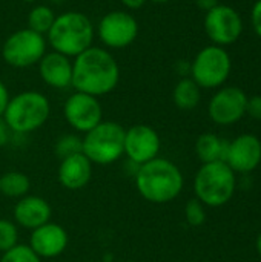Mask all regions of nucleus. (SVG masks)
Returning <instances> with one entry per match:
<instances>
[{"mask_svg": "<svg viewBox=\"0 0 261 262\" xmlns=\"http://www.w3.org/2000/svg\"><path fill=\"white\" fill-rule=\"evenodd\" d=\"M197 200L211 207L225 206L235 192V173L225 161L206 163L195 175Z\"/></svg>", "mask_w": 261, "mask_h": 262, "instance_id": "5", "label": "nucleus"}, {"mask_svg": "<svg viewBox=\"0 0 261 262\" xmlns=\"http://www.w3.org/2000/svg\"><path fill=\"white\" fill-rule=\"evenodd\" d=\"M66 121L80 132H89L98 123H102L103 111L97 97L74 92L65 103L63 107Z\"/></svg>", "mask_w": 261, "mask_h": 262, "instance_id": "11", "label": "nucleus"}, {"mask_svg": "<svg viewBox=\"0 0 261 262\" xmlns=\"http://www.w3.org/2000/svg\"><path fill=\"white\" fill-rule=\"evenodd\" d=\"M229 143L214 134H203L198 137L195 150L198 158L206 164V163H214V161H225L226 160V152H228Z\"/></svg>", "mask_w": 261, "mask_h": 262, "instance_id": "19", "label": "nucleus"}, {"mask_svg": "<svg viewBox=\"0 0 261 262\" xmlns=\"http://www.w3.org/2000/svg\"><path fill=\"white\" fill-rule=\"evenodd\" d=\"M23 2H26V3H34L35 0H23Z\"/></svg>", "mask_w": 261, "mask_h": 262, "instance_id": "36", "label": "nucleus"}, {"mask_svg": "<svg viewBox=\"0 0 261 262\" xmlns=\"http://www.w3.org/2000/svg\"><path fill=\"white\" fill-rule=\"evenodd\" d=\"M54 20V11L48 5H35L28 14V28L42 35H46Z\"/></svg>", "mask_w": 261, "mask_h": 262, "instance_id": "21", "label": "nucleus"}, {"mask_svg": "<svg viewBox=\"0 0 261 262\" xmlns=\"http://www.w3.org/2000/svg\"><path fill=\"white\" fill-rule=\"evenodd\" d=\"M197 6L203 11H211L212 8H215L218 5V0H195Z\"/></svg>", "mask_w": 261, "mask_h": 262, "instance_id": "31", "label": "nucleus"}, {"mask_svg": "<svg viewBox=\"0 0 261 262\" xmlns=\"http://www.w3.org/2000/svg\"><path fill=\"white\" fill-rule=\"evenodd\" d=\"M185 213H186L188 224L192 226V227L202 226L205 223V220H206V213H205L203 203L198 201V200H189V203L186 204Z\"/></svg>", "mask_w": 261, "mask_h": 262, "instance_id": "26", "label": "nucleus"}, {"mask_svg": "<svg viewBox=\"0 0 261 262\" xmlns=\"http://www.w3.org/2000/svg\"><path fill=\"white\" fill-rule=\"evenodd\" d=\"M246 103L248 97L240 88H223L209 101V117L222 126L234 124L246 114Z\"/></svg>", "mask_w": 261, "mask_h": 262, "instance_id": "12", "label": "nucleus"}, {"mask_svg": "<svg viewBox=\"0 0 261 262\" xmlns=\"http://www.w3.org/2000/svg\"><path fill=\"white\" fill-rule=\"evenodd\" d=\"M120 81V68L114 55L91 46L72 60V84L77 92L100 97L112 92Z\"/></svg>", "mask_w": 261, "mask_h": 262, "instance_id": "1", "label": "nucleus"}, {"mask_svg": "<svg viewBox=\"0 0 261 262\" xmlns=\"http://www.w3.org/2000/svg\"><path fill=\"white\" fill-rule=\"evenodd\" d=\"M151 2H154V3H168L171 0H151Z\"/></svg>", "mask_w": 261, "mask_h": 262, "instance_id": "34", "label": "nucleus"}, {"mask_svg": "<svg viewBox=\"0 0 261 262\" xmlns=\"http://www.w3.org/2000/svg\"><path fill=\"white\" fill-rule=\"evenodd\" d=\"M231 57L222 46L211 45L203 48L191 64V78L205 89L222 86L231 74Z\"/></svg>", "mask_w": 261, "mask_h": 262, "instance_id": "8", "label": "nucleus"}, {"mask_svg": "<svg viewBox=\"0 0 261 262\" xmlns=\"http://www.w3.org/2000/svg\"><path fill=\"white\" fill-rule=\"evenodd\" d=\"M261 161V143L255 135L245 134L229 143L225 163L234 172H251Z\"/></svg>", "mask_w": 261, "mask_h": 262, "instance_id": "14", "label": "nucleus"}, {"mask_svg": "<svg viewBox=\"0 0 261 262\" xmlns=\"http://www.w3.org/2000/svg\"><path fill=\"white\" fill-rule=\"evenodd\" d=\"M46 37L29 29H18L8 35L2 45V58L12 68H29L37 64L46 54Z\"/></svg>", "mask_w": 261, "mask_h": 262, "instance_id": "7", "label": "nucleus"}, {"mask_svg": "<svg viewBox=\"0 0 261 262\" xmlns=\"http://www.w3.org/2000/svg\"><path fill=\"white\" fill-rule=\"evenodd\" d=\"M55 152L62 160L68 158L71 155L80 154L82 152V140L75 135H65L57 141Z\"/></svg>", "mask_w": 261, "mask_h": 262, "instance_id": "24", "label": "nucleus"}, {"mask_svg": "<svg viewBox=\"0 0 261 262\" xmlns=\"http://www.w3.org/2000/svg\"><path fill=\"white\" fill-rule=\"evenodd\" d=\"M38 64L42 80L55 89H66L72 84V60L60 52H46Z\"/></svg>", "mask_w": 261, "mask_h": 262, "instance_id": "15", "label": "nucleus"}, {"mask_svg": "<svg viewBox=\"0 0 261 262\" xmlns=\"http://www.w3.org/2000/svg\"><path fill=\"white\" fill-rule=\"evenodd\" d=\"M251 21L254 26V31L257 32V35L261 37V0L255 2L252 12H251Z\"/></svg>", "mask_w": 261, "mask_h": 262, "instance_id": "28", "label": "nucleus"}, {"mask_svg": "<svg viewBox=\"0 0 261 262\" xmlns=\"http://www.w3.org/2000/svg\"><path fill=\"white\" fill-rule=\"evenodd\" d=\"M9 126L6 124L5 118L0 117V146H5L9 140Z\"/></svg>", "mask_w": 261, "mask_h": 262, "instance_id": "30", "label": "nucleus"}, {"mask_svg": "<svg viewBox=\"0 0 261 262\" xmlns=\"http://www.w3.org/2000/svg\"><path fill=\"white\" fill-rule=\"evenodd\" d=\"M14 218L20 226L26 229H37L49 223L51 207L43 198L25 196L17 203L14 209Z\"/></svg>", "mask_w": 261, "mask_h": 262, "instance_id": "18", "label": "nucleus"}, {"mask_svg": "<svg viewBox=\"0 0 261 262\" xmlns=\"http://www.w3.org/2000/svg\"><path fill=\"white\" fill-rule=\"evenodd\" d=\"M160 150L158 134L146 124H137L125 132V154L135 164H145L154 158Z\"/></svg>", "mask_w": 261, "mask_h": 262, "instance_id": "13", "label": "nucleus"}, {"mask_svg": "<svg viewBox=\"0 0 261 262\" xmlns=\"http://www.w3.org/2000/svg\"><path fill=\"white\" fill-rule=\"evenodd\" d=\"M51 2H54V3H62L63 0H51Z\"/></svg>", "mask_w": 261, "mask_h": 262, "instance_id": "35", "label": "nucleus"}, {"mask_svg": "<svg viewBox=\"0 0 261 262\" xmlns=\"http://www.w3.org/2000/svg\"><path fill=\"white\" fill-rule=\"evenodd\" d=\"M8 103H9V92H8V89H6L5 83L0 80V117H3Z\"/></svg>", "mask_w": 261, "mask_h": 262, "instance_id": "29", "label": "nucleus"}, {"mask_svg": "<svg viewBox=\"0 0 261 262\" xmlns=\"http://www.w3.org/2000/svg\"><path fill=\"white\" fill-rule=\"evenodd\" d=\"M17 246V229L8 220H0V252H8Z\"/></svg>", "mask_w": 261, "mask_h": 262, "instance_id": "25", "label": "nucleus"}, {"mask_svg": "<svg viewBox=\"0 0 261 262\" xmlns=\"http://www.w3.org/2000/svg\"><path fill=\"white\" fill-rule=\"evenodd\" d=\"M0 262H40V258L28 246H14L5 252Z\"/></svg>", "mask_w": 261, "mask_h": 262, "instance_id": "23", "label": "nucleus"}, {"mask_svg": "<svg viewBox=\"0 0 261 262\" xmlns=\"http://www.w3.org/2000/svg\"><path fill=\"white\" fill-rule=\"evenodd\" d=\"M94 35V25L86 14L68 11L55 15V20L46 34V41L51 45L52 51L74 58L92 46Z\"/></svg>", "mask_w": 261, "mask_h": 262, "instance_id": "3", "label": "nucleus"}, {"mask_svg": "<svg viewBox=\"0 0 261 262\" xmlns=\"http://www.w3.org/2000/svg\"><path fill=\"white\" fill-rule=\"evenodd\" d=\"M200 86L192 78H182L175 84L172 92L175 106L183 111H191L197 107V104L200 103Z\"/></svg>", "mask_w": 261, "mask_h": 262, "instance_id": "20", "label": "nucleus"}, {"mask_svg": "<svg viewBox=\"0 0 261 262\" xmlns=\"http://www.w3.org/2000/svg\"><path fill=\"white\" fill-rule=\"evenodd\" d=\"M135 183L145 200L155 204H163L180 195L183 189V175L169 160L154 158L140 166Z\"/></svg>", "mask_w": 261, "mask_h": 262, "instance_id": "2", "label": "nucleus"}, {"mask_svg": "<svg viewBox=\"0 0 261 262\" xmlns=\"http://www.w3.org/2000/svg\"><path fill=\"white\" fill-rule=\"evenodd\" d=\"M100 41L109 49H123L132 45L138 35V21L128 11H111L97 25Z\"/></svg>", "mask_w": 261, "mask_h": 262, "instance_id": "9", "label": "nucleus"}, {"mask_svg": "<svg viewBox=\"0 0 261 262\" xmlns=\"http://www.w3.org/2000/svg\"><path fill=\"white\" fill-rule=\"evenodd\" d=\"M257 250H258V253H260V256H261V233H260V236L257 238Z\"/></svg>", "mask_w": 261, "mask_h": 262, "instance_id": "33", "label": "nucleus"}, {"mask_svg": "<svg viewBox=\"0 0 261 262\" xmlns=\"http://www.w3.org/2000/svg\"><path fill=\"white\" fill-rule=\"evenodd\" d=\"M49 114L51 106L43 94L25 91L9 98L3 118L12 132L28 134L42 127L49 118Z\"/></svg>", "mask_w": 261, "mask_h": 262, "instance_id": "4", "label": "nucleus"}, {"mask_svg": "<svg viewBox=\"0 0 261 262\" xmlns=\"http://www.w3.org/2000/svg\"><path fill=\"white\" fill-rule=\"evenodd\" d=\"M68 246V235L63 227L46 223L37 229H34L31 235V249L37 256L54 258L63 253Z\"/></svg>", "mask_w": 261, "mask_h": 262, "instance_id": "16", "label": "nucleus"}, {"mask_svg": "<svg viewBox=\"0 0 261 262\" xmlns=\"http://www.w3.org/2000/svg\"><path fill=\"white\" fill-rule=\"evenodd\" d=\"M29 190V180L22 172H8L0 178V192L6 196H23Z\"/></svg>", "mask_w": 261, "mask_h": 262, "instance_id": "22", "label": "nucleus"}, {"mask_svg": "<svg viewBox=\"0 0 261 262\" xmlns=\"http://www.w3.org/2000/svg\"><path fill=\"white\" fill-rule=\"evenodd\" d=\"M91 173V161L80 152L62 160L58 167V181L69 190H78L89 183Z\"/></svg>", "mask_w": 261, "mask_h": 262, "instance_id": "17", "label": "nucleus"}, {"mask_svg": "<svg viewBox=\"0 0 261 262\" xmlns=\"http://www.w3.org/2000/svg\"><path fill=\"white\" fill-rule=\"evenodd\" d=\"M205 31L217 46H226L240 38L243 21L234 8L217 5L205 15Z\"/></svg>", "mask_w": 261, "mask_h": 262, "instance_id": "10", "label": "nucleus"}, {"mask_svg": "<svg viewBox=\"0 0 261 262\" xmlns=\"http://www.w3.org/2000/svg\"><path fill=\"white\" fill-rule=\"evenodd\" d=\"M125 129L114 121H102L86 132L82 140V154L97 164L117 161L125 152Z\"/></svg>", "mask_w": 261, "mask_h": 262, "instance_id": "6", "label": "nucleus"}, {"mask_svg": "<svg viewBox=\"0 0 261 262\" xmlns=\"http://www.w3.org/2000/svg\"><path fill=\"white\" fill-rule=\"evenodd\" d=\"M122 5L126 8V9H138L142 8L148 0H120Z\"/></svg>", "mask_w": 261, "mask_h": 262, "instance_id": "32", "label": "nucleus"}, {"mask_svg": "<svg viewBox=\"0 0 261 262\" xmlns=\"http://www.w3.org/2000/svg\"><path fill=\"white\" fill-rule=\"evenodd\" d=\"M246 114H249L255 120H261V95H255L252 98H248Z\"/></svg>", "mask_w": 261, "mask_h": 262, "instance_id": "27", "label": "nucleus"}]
</instances>
